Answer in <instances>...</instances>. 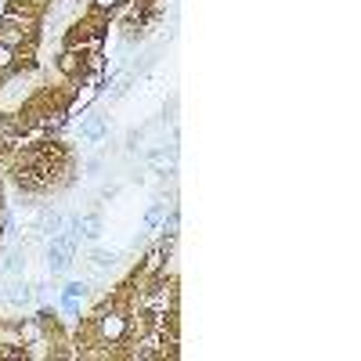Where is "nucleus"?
<instances>
[{"mask_svg": "<svg viewBox=\"0 0 361 361\" xmlns=\"http://www.w3.org/2000/svg\"><path fill=\"white\" fill-rule=\"evenodd\" d=\"M22 271H25V246L0 257V279H15V275H22Z\"/></svg>", "mask_w": 361, "mask_h": 361, "instance_id": "nucleus-9", "label": "nucleus"}, {"mask_svg": "<svg viewBox=\"0 0 361 361\" xmlns=\"http://www.w3.org/2000/svg\"><path fill=\"white\" fill-rule=\"evenodd\" d=\"M127 4V0H90V8H94V11H105V15H112L116 8H123Z\"/></svg>", "mask_w": 361, "mask_h": 361, "instance_id": "nucleus-16", "label": "nucleus"}, {"mask_svg": "<svg viewBox=\"0 0 361 361\" xmlns=\"http://www.w3.org/2000/svg\"><path fill=\"white\" fill-rule=\"evenodd\" d=\"M40 0H8L4 8H0V22L4 25H18L25 33H40Z\"/></svg>", "mask_w": 361, "mask_h": 361, "instance_id": "nucleus-1", "label": "nucleus"}, {"mask_svg": "<svg viewBox=\"0 0 361 361\" xmlns=\"http://www.w3.org/2000/svg\"><path fill=\"white\" fill-rule=\"evenodd\" d=\"M69 109H66V102H58V105H47L44 112H40V119H37V127H40V134L44 137H58L66 127H69Z\"/></svg>", "mask_w": 361, "mask_h": 361, "instance_id": "nucleus-2", "label": "nucleus"}, {"mask_svg": "<svg viewBox=\"0 0 361 361\" xmlns=\"http://www.w3.org/2000/svg\"><path fill=\"white\" fill-rule=\"evenodd\" d=\"M73 83H76V87H73V98L66 102V109H69V116H83L90 105L98 102L102 90H98V87H87V83H80V80H73Z\"/></svg>", "mask_w": 361, "mask_h": 361, "instance_id": "nucleus-5", "label": "nucleus"}, {"mask_svg": "<svg viewBox=\"0 0 361 361\" xmlns=\"http://www.w3.org/2000/svg\"><path fill=\"white\" fill-rule=\"evenodd\" d=\"M54 66H58V73L73 83V80H80V73H83V54L62 47V51H58V58H54Z\"/></svg>", "mask_w": 361, "mask_h": 361, "instance_id": "nucleus-7", "label": "nucleus"}, {"mask_svg": "<svg viewBox=\"0 0 361 361\" xmlns=\"http://www.w3.org/2000/svg\"><path fill=\"white\" fill-rule=\"evenodd\" d=\"M173 112H177V98H170V102L163 105V119H173Z\"/></svg>", "mask_w": 361, "mask_h": 361, "instance_id": "nucleus-17", "label": "nucleus"}, {"mask_svg": "<svg viewBox=\"0 0 361 361\" xmlns=\"http://www.w3.org/2000/svg\"><path fill=\"white\" fill-rule=\"evenodd\" d=\"M102 231H105V224H102V214H98V209H94V214H83V228H80V235L87 238V243H98Z\"/></svg>", "mask_w": 361, "mask_h": 361, "instance_id": "nucleus-10", "label": "nucleus"}, {"mask_svg": "<svg viewBox=\"0 0 361 361\" xmlns=\"http://www.w3.org/2000/svg\"><path fill=\"white\" fill-rule=\"evenodd\" d=\"M62 4H87V0H62Z\"/></svg>", "mask_w": 361, "mask_h": 361, "instance_id": "nucleus-18", "label": "nucleus"}, {"mask_svg": "<svg viewBox=\"0 0 361 361\" xmlns=\"http://www.w3.org/2000/svg\"><path fill=\"white\" fill-rule=\"evenodd\" d=\"M80 137H83V145L105 141V137H109V119H105V116H87L83 123H80Z\"/></svg>", "mask_w": 361, "mask_h": 361, "instance_id": "nucleus-8", "label": "nucleus"}, {"mask_svg": "<svg viewBox=\"0 0 361 361\" xmlns=\"http://www.w3.org/2000/svg\"><path fill=\"white\" fill-rule=\"evenodd\" d=\"M15 333H18V343H37V340H47V325L33 314V318H18L15 322Z\"/></svg>", "mask_w": 361, "mask_h": 361, "instance_id": "nucleus-6", "label": "nucleus"}, {"mask_svg": "<svg viewBox=\"0 0 361 361\" xmlns=\"http://www.w3.org/2000/svg\"><path fill=\"white\" fill-rule=\"evenodd\" d=\"M15 66H18V58H15V47L0 44V80H4V76H11V73H15Z\"/></svg>", "mask_w": 361, "mask_h": 361, "instance_id": "nucleus-13", "label": "nucleus"}, {"mask_svg": "<svg viewBox=\"0 0 361 361\" xmlns=\"http://www.w3.org/2000/svg\"><path fill=\"white\" fill-rule=\"evenodd\" d=\"M0 293H4V304H8V307H25L29 300H33V286H29L22 275L8 279L4 286H0Z\"/></svg>", "mask_w": 361, "mask_h": 361, "instance_id": "nucleus-4", "label": "nucleus"}, {"mask_svg": "<svg viewBox=\"0 0 361 361\" xmlns=\"http://www.w3.org/2000/svg\"><path fill=\"white\" fill-rule=\"evenodd\" d=\"M102 170H105V156H87V163H83L87 177H102Z\"/></svg>", "mask_w": 361, "mask_h": 361, "instance_id": "nucleus-15", "label": "nucleus"}, {"mask_svg": "<svg viewBox=\"0 0 361 361\" xmlns=\"http://www.w3.org/2000/svg\"><path fill=\"white\" fill-rule=\"evenodd\" d=\"M83 296H87V282L83 279H73V282L62 286V300H83Z\"/></svg>", "mask_w": 361, "mask_h": 361, "instance_id": "nucleus-14", "label": "nucleus"}, {"mask_svg": "<svg viewBox=\"0 0 361 361\" xmlns=\"http://www.w3.org/2000/svg\"><path fill=\"white\" fill-rule=\"evenodd\" d=\"M4 4H8V0H0V8H4Z\"/></svg>", "mask_w": 361, "mask_h": 361, "instance_id": "nucleus-19", "label": "nucleus"}, {"mask_svg": "<svg viewBox=\"0 0 361 361\" xmlns=\"http://www.w3.org/2000/svg\"><path fill=\"white\" fill-rule=\"evenodd\" d=\"M116 260H119L116 250H90V267H94V271H109Z\"/></svg>", "mask_w": 361, "mask_h": 361, "instance_id": "nucleus-11", "label": "nucleus"}, {"mask_svg": "<svg viewBox=\"0 0 361 361\" xmlns=\"http://www.w3.org/2000/svg\"><path fill=\"white\" fill-rule=\"evenodd\" d=\"M73 260H76V257H73L69 250H62L54 238H47V246H44V267L51 271V275H66V271L73 267Z\"/></svg>", "mask_w": 361, "mask_h": 361, "instance_id": "nucleus-3", "label": "nucleus"}, {"mask_svg": "<svg viewBox=\"0 0 361 361\" xmlns=\"http://www.w3.org/2000/svg\"><path fill=\"white\" fill-rule=\"evenodd\" d=\"M163 214H166V202H163V199H156L152 206L145 209V228H148V231H156V228H159V221H163Z\"/></svg>", "mask_w": 361, "mask_h": 361, "instance_id": "nucleus-12", "label": "nucleus"}]
</instances>
